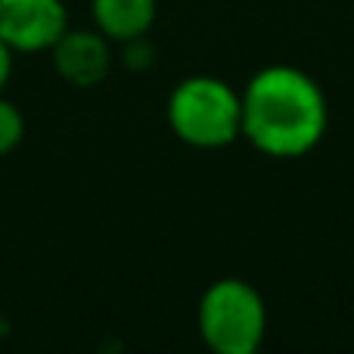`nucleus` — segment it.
Listing matches in <instances>:
<instances>
[{
  "mask_svg": "<svg viewBox=\"0 0 354 354\" xmlns=\"http://www.w3.org/2000/svg\"><path fill=\"white\" fill-rule=\"evenodd\" d=\"M68 28L62 0H0V37L12 53H44Z\"/></svg>",
  "mask_w": 354,
  "mask_h": 354,
  "instance_id": "20e7f679",
  "label": "nucleus"
},
{
  "mask_svg": "<svg viewBox=\"0 0 354 354\" xmlns=\"http://www.w3.org/2000/svg\"><path fill=\"white\" fill-rule=\"evenodd\" d=\"M25 137V118L16 103L0 97V156H10Z\"/></svg>",
  "mask_w": 354,
  "mask_h": 354,
  "instance_id": "0eeeda50",
  "label": "nucleus"
},
{
  "mask_svg": "<svg viewBox=\"0 0 354 354\" xmlns=\"http://www.w3.org/2000/svg\"><path fill=\"white\" fill-rule=\"evenodd\" d=\"M196 326L214 354H255L268 336L264 295L243 277H221L202 292Z\"/></svg>",
  "mask_w": 354,
  "mask_h": 354,
  "instance_id": "7ed1b4c3",
  "label": "nucleus"
},
{
  "mask_svg": "<svg viewBox=\"0 0 354 354\" xmlns=\"http://www.w3.org/2000/svg\"><path fill=\"white\" fill-rule=\"evenodd\" d=\"M168 128L193 149H224L243 137V103L218 75H189L168 97Z\"/></svg>",
  "mask_w": 354,
  "mask_h": 354,
  "instance_id": "f03ea898",
  "label": "nucleus"
},
{
  "mask_svg": "<svg viewBox=\"0 0 354 354\" xmlns=\"http://www.w3.org/2000/svg\"><path fill=\"white\" fill-rule=\"evenodd\" d=\"M122 62H124V68H131V72H147V68L153 66L156 50H153V44L147 41V35L131 37V41L122 44Z\"/></svg>",
  "mask_w": 354,
  "mask_h": 354,
  "instance_id": "6e6552de",
  "label": "nucleus"
},
{
  "mask_svg": "<svg viewBox=\"0 0 354 354\" xmlns=\"http://www.w3.org/2000/svg\"><path fill=\"white\" fill-rule=\"evenodd\" d=\"M53 66L62 81L75 87H97L112 68V47L103 31L66 28L62 37L50 47Z\"/></svg>",
  "mask_w": 354,
  "mask_h": 354,
  "instance_id": "39448f33",
  "label": "nucleus"
},
{
  "mask_svg": "<svg viewBox=\"0 0 354 354\" xmlns=\"http://www.w3.org/2000/svg\"><path fill=\"white\" fill-rule=\"evenodd\" d=\"M243 137L268 159L292 162L314 153L330 128L326 93L305 68L264 66L245 81Z\"/></svg>",
  "mask_w": 354,
  "mask_h": 354,
  "instance_id": "f257e3e1",
  "label": "nucleus"
},
{
  "mask_svg": "<svg viewBox=\"0 0 354 354\" xmlns=\"http://www.w3.org/2000/svg\"><path fill=\"white\" fill-rule=\"evenodd\" d=\"M10 75H12V50H10V44L0 37V93H3Z\"/></svg>",
  "mask_w": 354,
  "mask_h": 354,
  "instance_id": "1a4fd4ad",
  "label": "nucleus"
},
{
  "mask_svg": "<svg viewBox=\"0 0 354 354\" xmlns=\"http://www.w3.org/2000/svg\"><path fill=\"white\" fill-rule=\"evenodd\" d=\"M91 16L97 31L109 41H131L143 37L159 16V0H91Z\"/></svg>",
  "mask_w": 354,
  "mask_h": 354,
  "instance_id": "423d86ee",
  "label": "nucleus"
}]
</instances>
